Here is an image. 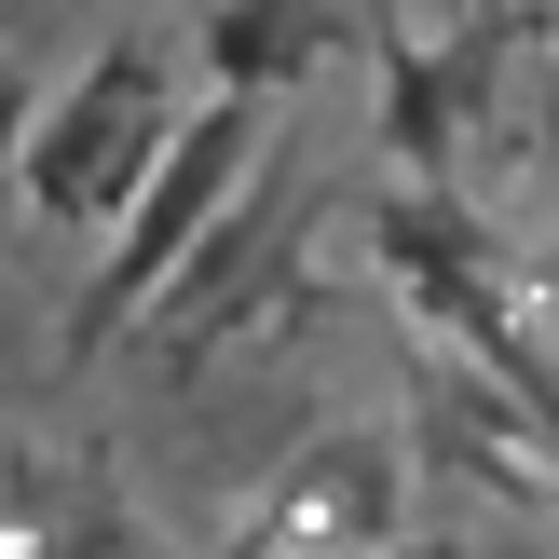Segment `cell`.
<instances>
[{"instance_id": "obj_6", "label": "cell", "mask_w": 559, "mask_h": 559, "mask_svg": "<svg viewBox=\"0 0 559 559\" xmlns=\"http://www.w3.org/2000/svg\"><path fill=\"white\" fill-rule=\"evenodd\" d=\"M82 559H164V546H136V533H109V519H96V533H82Z\"/></svg>"}, {"instance_id": "obj_5", "label": "cell", "mask_w": 559, "mask_h": 559, "mask_svg": "<svg viewBox=\"0 0 559 559\" xmlns=\"http://www.w3.org/2000/svg\"><path fill=\"white\" fill-rule=\"evenodd\" d=\"M382 151H396V178H451L464 164V69L451 55H382Z\"/></svg>"}, {"instance_id": "obj_2", "label": "cell", "mask_w": 559, "mask_h": 559, "mask_svg": "<svg viewBox=\"0 0 559 559\" xmlns=\"http://www.w3.org/2000/svg\"><path fill=\"white\" fill-rule=\"evenodd\" d=\"M233 178H260V96H205L178 136H164L151 191L109 218L96 273H82V300H69V355H109L123 328H151V314H164V287L191 273V246L233 218Z\"/></svg>"}, {"instance_id": "obj_1", "label": "cell", "mask_w": 559, "mask_h": 559, "mask_svg": "<svg viewBox=\"0 0 559 559\" xmlns=\"http://www.w3.org/2000/svg\"><path fill=\"white\" fill-rule=\"evenodd\" d=\"M178 123L191 109H178V82H164V55L136 41V27H109V41L14 123V205L41 218V233H109V218L151 191V164H164Z\"/></svg>"}, {"instance_id": "obj_8", "label": "cell", "mask_w": 559, "mask_h": 559, "mask_svg": "<svg viewBox=\"0 0 559 559\" xmlns=\"http://www.w3.org/2000/svg\"><path fill=\"white\" fill-rule=\"evenodd\" d=\"M546 178H559V96H546Z\"/></svg>"}, {"instance_id": "obj_9", "label": "cell", "mask_w": 559, "mask_h": 559, "mask_svg": "<svg viewBox=\"0 0 559 559\" xmlns=\"http://www.w3.org/2000/svg\"><path fill=\"white\" fill-rule=\"evenodd\" d=\"M382 559H464V546H382Z\"/></svg>"}, {"instance_id": "obj_7", "label": "cell", "mask_w": 559, "mask_h": 559, "mask_svg": "<svg viewBox=\"0 0 559 559\" xmlns=\"http://www.w3.org/2000/svg\"><path fill=\"white\" fill-rule=\"evenodd\" d=\"M14 123L27 109H14V27H0V151H14Z\"/></svg>"}, {"instance_id": "obj_3", "label": "cell", "mask_w": 559, "mask_h": 559, "mask_svg": "<svg viewBox=\"0 0 559 559\" xmlns=\"http://www.w3.org/2000/svg\"><path fill=\"white\" fill-rule=\"evenodd\" d=\"M369 246H382V273H396L409 300H424L437 328H464V342H491V273H478V233H464L437 191H396V205L369 218Z\"/></svg>"}, {"instance_id": "obj_4", "label": "cell", "mask_w": 559, "mask_h": 559, "mask_svg": "<svg viewBox=\"0 0 559 559\" xmlns=\"http://www.w3.org/2000/svg\"><path fill=\"white\" fill-rule=\"evenodd\" d=\"M328 41H342V0H218L205 14L218 96H287V82L328 69Z\"/></svg>"}]
</instances>
